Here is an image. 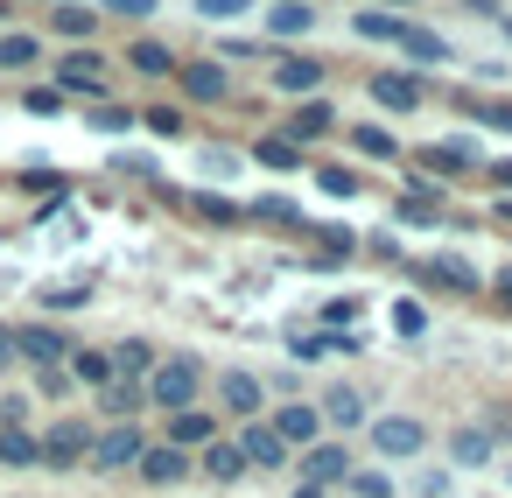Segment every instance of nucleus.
Returning a JSON list of instances; mask_svg holds the SVG:
<instances>
[{
  "mask_svg": "<svg viewBox=\"0 0 512 498\" xmlns=\"http://www.w3.org/2000/svg\"><path fill=\"white\" fill-rule=\"evenodd\" d=\"M358 36H379V43H400V50H407L414 64H428V71H435V64H449V43H442L435 29H414V22H393V15H379V8H365V15H358Z\"/></svg>",
  "mask_w": 512,
  "mask_h": 498,
  "instance_id": "1",
  "label": "nucleus"
},
{
  "mask_svg": "<svg viewBox=\"0 0 512 498\" xmlns=\"http://www.w3.org/2000/svg\"><path fill=\"white\" fill-rule=\"evenodd\" d=\"M197 386H204L197 358H155V372L141 379V393H148L162 414H183V407H197Z\"/></svg>",
  "mask_w": 512,
  "mask_h": 498,
  "instance_id": "2",
  "label": "nucleus"
},
{
  "mask_svg": "<svg viewBox=\"0 0 512 498\" xmlns=\"http://www.w3.org/2000/svg\"><path fill=\"white\" fill-rule=\"evenodd\" d=\"M176 85H183V99H197V106H225V99H232V71H225L218 57L176 64Z\"/></svg>",
  "mask_w": 512,
  "mask_h": 498,
  "instance_id": "3",
  "label": "nucleus"
},
{
  "mask_svg": "<svg viewBox=\"0 0 512 498\" xmlns=\"http://www.w3.org/2000/svg\"><path fill=\"white\" fill-rule=\"evenodd\" d=\"M15 358H29L36 372H57L71 358V337L57 323H15Z\"/></svg>",
  "mask_w": 512,
  "mask_h": 498,
  "instance_id": "4",
  "label": "nucleus"
},
{
  "mask_svg": "<svg viewBox=\"0 0 512 498\" xmlns=\"http://www.w3.org/2000/svg\"><path fill=\"white\" fill-rule=\"evenodd\" d=\"M92 435H99L92 421H50L36 442H43V463H50V470H71V463L92 456Z\"/></svg>",
  "mask_w": 512,
  "mask_h": 498,
  "instance_id": "5",
  "label": "nucleus"
},
{
  "mask_svg": "<svg viewBox=\"0 0 512 498\" xmlns=\"http://www.w3.org/2000/svg\"><path fill=\"white\" fill-rule=\"evenodd\" d=\"M141 449H148V435H141L134 421H113V428L92 435V456H85V463H99V470H134Z\"/></svg>",
  "mask_w": 512,
  "mask_h": 498,
  "instance_id": "6",
  "label": "nucleus"
},
{
  "mask_svg": "<svg viewBox=\"0 0 512 498\" xmlns=\"http://www.w3.org/2000/svg\"><path fill=\"white\" fill-rule=\"evenodd\" d=\"M428 183H442V176H470L477 169V141L470 134H456V141H435V148H421V162H414Z\"/></svg>",
  "mask_w": 512,
  "mask_h": 498,
  "instance_id": "7",
  "label": "nucleus"
},
{
  "mask_svg": "<svg viewBox=\"0 0 512 498\" xmlns=\"http://www.w3.org/2000/svg\"><path fill=\"white\" fill-rule=\"evenodd\" d=\"M421 442H428V428H421L414 414H386V421H372V449H379V456H421Z\"/></svg>",
  "mask_w": 512,
  "mask_h": 498,
  "instance_id": "8",
  "label": "nucleus"
},
{
  "mask_svg": "<svg viewBox=\"0 0 512 498\" xmlns=\"http://www.w3.org/2000/svg\"><path fill=\"white\" fill-rule=\"evenodd\" d=\"M267 428L281 435V449H316V435H323V414H316V407H302V400H288V407H281Z\"/></svg>",
  "mask_w": 512,
  "mask_h": 498,
  "instance_id": "9",
  "label": "nucleus"
},
{
  "mask_svg": "<svg viewBox=\"0 0 512 498\" xmlns=\"http://www.w3.org/2000/svg\"><path fill=\"white\" fill-rule=\"evenodd\" d=\"M337 477H351V449H344V442L302 449V484H309V491H323V484H337Z\"/></svg>",
  "mask_w": 512,
  "mask_h": 498,
  "instance_id": "10",
  "label": "nucleus"
},
{
  "mask_svg": "<svg viewBox=\"0 0 512 498\" xmlns=\"http://www.w3.org/2000/svg\"><path fill=\"white\" fill-rule=\"evenodd\" d=\"M365 92H372L386 113H414V106H421V78H414V71H372Z\"/></svg>",
  "mask_w": 512,
  "mask_h": 498,
  "instance_id": "11",
  "label": "nucleus"
},
{
  "mask_svg": "<svg viewBox=\"0 0 512 498\" xmlns=\"http://www.w3.org/2000/svg\"><path fill=\"white\" fill-rule=\"evenodd\" d=\"M330 127H337V106H330V99H302V106L288 113V141H295V148H309V141H323Z\"/></svg>",
  "mask_w": 512,
  "mask_h": 498,
  "instance_id": "12",
  "label": "nucleus"
},
{
  "mask_svg": "<svg viewBox=\"0 0 512 498\" xmlns=\"http://www.w3.org/2000/svg\"><path fill=\"white\" fill-rule=\"evenodd\" d=\"M162 442L190 456V449H204V442H218V421H211L204 407H183V414H169V435H162Z\"/></svg>",
  "mask_w": 512,
  "mask_h": 498,
  "instance_id": "13",
  "label": "nucleus"
},
{
  "mask_svg": "<svg viewBox=\"0 0 512 498\" xmlns=\"http://www.w3.org/2000/svg\"><path fill=\"white\" fill-rule=\"evenodd\" d=\"M232 442H239V456H246V470H274V463L288 456V449H281V435H274L267 421H246V428H239Z\"/></svg>",
  "mask_w": 512,
  "mask_h": 498,
  "instance_id": "14",
  "label": "nucleus"
},
{
  "mask_svg": "<svg viewBox=\"0 0 512 498\" xmlns=\"http://www.w3.org/2000/svg\"><path fill=\"white\" fill-rule=\"evenodd\" d=\"M134 470H141L148 484H162V491H169V484H183V477H190V456H183V449H169V442H148Z\"/></svg>",
  "mask_w": 512,
  "mask_h": 498,
  "instance_id": "15",
  "label": "nucleus"
},
{
  "mask_svg": "<svg viewBox=\"0 0 512 498\" xmlns=\"http://www.w3.org/2000/svg\"><path fill=\"white\" fill-rule=\"evenodd\" d=\"M316 85H323V64H316V57H281V64H274V92L316 99Z\"/></svg>",
  "mask_w": 512,
  "mask_h": 498,
  "instance_id": "16",
  "label": "nucleus"
},
{
  "mask_svg": "<svg viewBox=\"0 0 512 498\" xmlns=\"http://www.w3.org/2000/svg\"><path fill=\"white\" fill-rule=\"evenodd\" d=\"M309 29H316V8H309V0H274V8H267V36H274V43L309 36Z\"/></svg>",
  "mask_w": 512,
  "mask_h": 498,
  "instance_id": "17",
  "label": "nucleus"
},
{
  "mask_svg": "<svg viewBox=\"0 0 512 498\" xmlns=\"http://www.w3.org/2000/svg\"><path fill=\"white\" fill-rule=\"evenodd\" d=\"M57 92H106V64H99L92 50L64 57V71H57Z\"/></svg>",
  "mask_w": 512,
  "mask_h": 498,
  "instance_id": "18",
  "label": "nucleus"
},
{
  "mask_svg": "<svg viewBox=\"0 0 512 498\" xmlns=\"http://www.w3.org/2000/svg\"><path fill=\"white\" fill-rule=\"evenodd\" d=\"M204 477H211V484H239V477H246V456H239V442H232V435L204 442Z\"/></svg>",
  "mask_w": 512,
  "mask_h": 498,
  "instance_id": "19",
  "label": "nucleus"
},
{
  "mask_svg": "<svg viewBox=\"0 0 512 498\" xmlns=\"http://www.w3.org/2000/svg\"><path fill=\"white\" fill-rule=\"evenodd\" d=\"M64 372H71V386H113V379H120V372H113V351H71Z\"/></svg>",
  "mask_w": 512,
  "mask_h": 498,
  "instance_id": "20",
  "label": "nucleus"
},
{
  "mask_svg": "<svg viewBox=\"0 0 512 498\" xmlns=\"http://www.w3.org/2000/svg\"><path fill=\"white\" fill-rule=\"evenodd\" d=\"M316 414H323L330 428H344V435H358V428H365V393H351V386H337V393H330V400H323Z\"/></svg>",
  "mask_w": 512,
  "mask_h": 498,
  "instance_id": "21",
  "label": "nucleus"
},
{
  "mask_svg": "<svg viewBox=\"0 0 512 498\" xmlns=\"http://www.w3.org/2000/svg\"><path fill=\"white\" fill-rule=\"evenodd\" d=\"M491 449H498V435H491V428H456V435H449V463H463V470L491 463Z\"/></svg>",
  "mask_w": 512,
  "mask_h": 498,
  "instance_id": "22",
  "label": "nucleus"
},
{
  "mask_svg": "<svg viewBox=\"0 0 512 498\" xmlns=\"http://www.w3.org/2000/svg\"><path fill=\"white\" fill-rule=\"evenodd\" d=\"M36 57H43V36H29V29H0V71H36Z\"/></svg>",
  "mask_w": 512,
  "mask_h": 498,
  "instance_id": "23",
  "label": "nucleus"
},
{
  "mask_svg": "<svg viewBox=\"0 0 512 498\" xmlns=\"http://www.w3.org/2000/svg\"><path fill=\"white\" fill-rule=\"evenodd\" d=\"M99 407H106L113 421H134V414L148 407V393H141V379H113V386H99Z\"/></svg>",
  "mask_w": 512,
  "mask_h": 498,
  "instance_id": "24",
  "label": "nucleus"
},
{
  "mask_svg": "<svg viewBox=\"0 0 512 498\" xmlns=\"http://www.w3.org/2000/svg\"><path fill=\"white\" fill-rule=\"evenodd\" d=\"M0 463H8V470H36L43 463V442L29 428H0Z\"/></svg>",
  "mask_w": 512,
  "mask_h": 498,
  "instance_id": "25",
  "label": "nucleus"
},
{
  "mask_svg": "<svg viewBox=\"0 0 512 498\" xmlns=\"http://www.w3.org/2000/svg\"><path fill=\"white\" fill-rule=\"evenodd\" d=\"M113 372H120V379H148V372H155V344H148V337L113 344Z\"/></svg>",
  "mask_w": 512,
  "mask_h": 498,
  "instance_id": "26",
  "label": "nucleus"
},
{
  "mask_svg": "<svg viewBox=\"0 0 512 498\" xmlns=\"http://www.w3.org/2000/svg\"><path fill=\"white\" fill-rule=\"evenodd\" d=\"M260 400H267V393H260L253 372H232V379H225V407H232L239 421H260Z\"/></svg>",
  "mask_w": 512,
  "mask_h": 498,
  "instance_id": "27",
  "label": "nucleus"
},
{
  "mask_svg": "<svg viewBox=\"0 0 512 498\" xmlns=\"http://www.w3.org/2000/svg\"><path fill=\"white\" fill-rule=\"evenodd\" d=\"M127 64H134L141 78H176V64H183V57H176V50H162V43H134V50H127Z\"/></svg>",
  "mask_w": 512,
  "mask_h": 498,
  "instance_id": "28",
  "label": "nucleus"
},
{
  "mask_svg": "<svg viewBox=\"0 0 512 498\" xmlns=\"http://www.w3.org/2000/svg\"><path fill=\"white\" fill-rule=\"evenodd\" d=\"M50 29H57V36H78V43H85V36H99V8H78V0H64V8L50 15Z\"/></svg>",
  "mask_w": 512,
  "mask_h": 498,
  "instance_id": "29",
  "label": "nucleus"
},
{
  "mask_svg": "<svg viewBox=\"0 0 512 498\" xmlns=\"http://www.w3.org/2000/svg\"><path fill=\"white\" fill-rule=\"evenodd\" d=\"M183 204H190V211H197L204 225H239V218H246V211H239L232 197H211V190H190Z\"/></svg>",
  "mask_w": 512,
  "mask_h": 498,
  "instance_id": "30",
  "label": "nucleus"
},
{
  "mask_svg": "<svg viewBox=\"0 0 512 498\" xmlns=\"http://www.w3.org/2000/svg\"><path fill=\"white\" fill-rule=\"evenodd\" d=\"M253 155H260V162H267V169H274V176H288V169H302V148H295V141H288V134H267V141H260V148H253Z\"/></svg>",
  "mask_w": 512,
  "mask_h": 498,
  "instance_id": "31",
  "label": "nucleus"
},
{
  "mask_svg": "<svg viewBox=\"0 0 512 498\" xmlns=\"http://www.w3.org/2000/svg\"><path fill=\"white\" fill-rule=\"evenodd\" d=\"M22 113H36V120H57V113H64V92H57V85H29V92H22Z\"/></svg>",
  "mask_w": 512,
  "mask_h": 498,
  "instance_id": "32",
  "label": "nucleus"
},
{
  "mask_svg": "<svg viewBox=\"0 0 512 498\" xmlns=\"http://www.w3.org/2000/svg\"><path fill=\"white\" fill-rule=\"evenodd\" d=\"M351 148H358V155H379V162H386V155H400L386 127H351Z\"/></svg>",
  "mask_w": 512,
  "mask_h": 498,
  "instance_id": "33",
  "label": "nucleus"
},
{
  "mask_svg": "<svg viewBox=\"0 0 512 498\" xmlns=\"http://www.w3.org/2000/svg\"><path fill=\"white\" fill-rule=\"evenodd\" d=\"M463 113L484 120V127H498V134H512V106H498V99H463Z\"/></svg>",
  "mask_w": 512,
  "mask_h": 498,
  "instance_id": "34",
  "label": "nucleus"
},
{
  "mask_svg": "<svg viewBox=\"0 0 512 498\" xmlns=\"http://www.w3.org/2000/svg\"><path fill=\"white\" fill-rule=\"evenodd\" d=\"M393 330H400V337H421V330H428V309L400 295V302H393Z\"/></svg>",
  "mask_w": 512,
  "mask_h": 498,
  "instance_id": "35",
  "label": "nucleus"
},
{
  "mask_svg": "<svg viewBox=\"0 0 512 498\" xmlns=\"http://www.w3.org/2000/svg\"><path fill=\"white\" fill-rule=\"evenodd\" d=\"M316 190L323 197H358V176L351 169H316Z\"/></svg>",
  "mask_w": 512,
  "mask_h": 498,
  "instance_id": "36",
  "label": "nucleus"
},
{
  "mask_svg": "<svg viewBox=\"0 0 512 498\" xmlns=\"http://www.w3.org/2000/svg\"><path fill=\"white\" fill-rule=\"evenodd\" d=\"M246 8H253V0H197V15H204V22H239Z\"/></svg>",
  "mask_w": 512,
  "mask_h": 498,
  "instance_id": "37",
  "label": "nucleus"
},
{
  "mask_svg": "<svg viewBox=\"0 0 512 498\" xmlns=\"http://www.w3.org/2000/svg\"><path fill=\"white\" fill-rule=\"evenodd\" d=\"M92 127H99V134H127L134 113H127V106H92Z\"/></svg>",
  "mask_w": 512,
  "mask_h": 498,
  "instance_id": "38",
  "label": "nucleus"
},
{
  "mask_svg": "<svg viewBox=\"0 0 512 498\" xmlns=\"http://www.w3.org/2000/svg\"><path fill=\"white\" fill-rule=\"evenodd\" d=\"M344 484H351V491H358V498H393V484H386V477H379V470H351V477H344Z\"/></svg>",
  "mask_w": 512,
  "mask_h": 498,
  "instance_id": "39",
  "label": "nucleus"
},
{
  "mask_svg": "<svg viewBox=\"0 0 512 498\" xmlns=\"http://www.w3.org/2000/svg\"><path fill=\"white\" fill-rule=\"evenodd\" d=\"M99 15H127V22H148L155 0H99Z\"/></svg>",
  "mask_w": 512,
  "mask_h": 498,
  "instance_id": "40",
  "label": "nucleus"
},
{
  "mask_svg": "<svg viewBox=\"0 0 512 498\" xmlns=\"http://www.w3.org/2000/svg\"><path fill=\"white\" fill-rule=\"evenodd\" d=\"M393 211H400V225H435V218H442V211H435V204H421V197H400Z\"/></svg>",
  "mask_w": 512,
  "mask_h": 498,
  "instance_id": "41",
  "label": "nucleus"
},
{
  "mask_svg": "<svg viewBox=\"0 0 512 498\" xmlns=\"http://www.w3.org/2000/svg\"><path fill=\"white\" fill-rule=\"evenodd\" d=\"M253 211H260V218H267V225H295V204H288V197H260V204H253Z\"/></svg>",
  "mask_w": 512,
  "mask_h": 498,
  "instance_id": "42",
  "label": "nucleus"
},
{
  "mask_svg": "<svg viewBox=\"0 0 512 498\" xmlns=\"http://www.w3.org/2000/svg\"><path fill=\"white\" fill-rule=\"evenodd\" d=\"M323 323H330V337H344V323H358V295H351V302H330Z\"/></svg>",
  "mask_w": 512,
  "mask_h": 498,
  "instance_id": "43",
  "label": "nucleus"
},
{
  "mask_svg": "<svg viewBox=\"0 0 512 498\" xmlns=\"http://www.w3.org/2000/svg\"><path fill=\"white\" fill-rule=\"evenodd\" d=\"M36 393H43V400H64V393H71V372H64V365H57V372H36Z\"/></svg>",
  "mask_w": 512,
  "mask_h": 498,
  "instance_id": "44",
  "label": "nucleus"
},
{
  "mask_svg": "<svg viewBox=\"0 0 512 498\" xmlns=\"http://www.w3.org/2000/svg\"><path fill=\"white\" fill-rule=\"evenodd\" d=\"M148 127H155V134H183V113H176V106H148Z\"/></svg>",
  "mask_w": 512,
  "mask_h": 498,
  "instance_id": "45",
  "label": "nucleus"
},
{
  "mask_svg": "<svg viewBox=\"0 0 512 498\" xmlns=\"http://www.w3.org/2000/svg\"><path fill=\"white\" fill-rule=\"evenodd\" d=\"M22 190H50V197H64V176H50V169H29V176H22Z\"/></svg>",
  "mask_w": 512,
  "mask_h": 498,
  "instance_id": "46",
  "label": "nucleus"
},
{
  "mask_svg": "<svg viewBox=\"0 0 512 498\" xmlns=\"http://www.w3.org/2000/svg\"><path fill=\"white\" fill-rule=\"evenodd\" d=\"M288 351H295V358H323V351H330V337H288Z\"/></svg>",
  "mask_w": 512,
  "mask_h": 498,
  "instance_id": "47",
  "label": "nucleus"
},
{
  "mask_svg": "<svg viewBox=\"0 0 512 498\" xmlns=\"http://www.w3.org/2000/svg\"><path fill=\"white\" fill-rule=\"evenodd\" d=\"M43 302H50V309H78V302H85V288H50Z\"/></svg>",
  "mask_w": 512,
  "mask_h": 498,
  "instance_id": "48",
  "label": "nucleus"
},
{
  "mask_svg": "<svg viewBox=\"0 0 512 498\" xmlns=\"http://www.w3.org/2000/svg\"><path fill=\"white\" fill-rule=\"evenodd\" d=\"M15 365V323H0V372Z\"/></svg>",
  "mask_w": 512,
  "mask_h": 498,
  "instance_id": "49",
  "label": "nucleus"
},
{
  "mask_svg": "<svg viewBox=\"0 0 512 498\" xmlns=\"http://www.w3.org/2000/svg\"><path fill=\"white\" fill-rule=\"evenodd\" d=\"M491 176H498V183H505V190H512V162H498V169H491Z\"/></svg>",
  "mask_w": 512,
  "mask_h": 498,
  "instance_id": "50",
  "label": "nucleus"
},
{
  "mask_svg": "<svg viewBox=\"0 0 512 498\" xmlns=\"http://www.w3.org/2000/svg\"><path fill=\"white\" fill-rule=\"evenodd\" d=\"M498 302H512V274H498Z\"/></svg>",
  "mask_w": 512,
  "mask_h": 498,
  "instance_id": "51",
  "label": "nucleus"
},
{
  "mask_svg": "<svg viewBox=\"0 0 512 498\" xmlns=\"http://www.w3.org/2000/svg\"><path fill=\"white\" fill-rule=\"evenodd\" d=\"M288 498H323V491H309V484H295V491H288Z\"/></svg>",
  "mask_w": 512,
  "mask_h": 498,
  "instance_id": "52",
  "label": "nucleus"
},
{
  "mask_svg": "<svg viewBox=\"0 0 512 498\" xmlns=\"http://www.w3.org/2000/svg\"><path fill=\"white\" fill-rule=\"evenodd\" d=\"M505 36H512V15H505Z\"/></svg>",
  "mask_w": 512,
  "mask_h": 498,
  "instance_id": "53",
  "label": "nucleus"
},
{
  "mask_svg": "<svg viewBox=\"0 0 512 498\" xmlns=\"http://www.w3.org/2000/svg\"><path fill=\"white\" fill-rule=\"evenodd\" d=\"M57 8H64V0H57Z\"/></svg>",
  "mask_w": 512,
  "mask_h": 498,
  "instance_id": "54",
  "label": "nucleus"
},
{
  "mask_svg": "<svg viewBox=\"0 0 512 498\" xmlns=\"http://www.w3.org/2000/svg\"><path fill=\"white\" fill-rule=\"evenodd\" d=\"M0 15H8V8H0Z\"/></svg>",
  "mask_w": 512,
  "mask_h": 498,
  "instance_id": "55",
  "label": "nucleus"
}]
</instances>
